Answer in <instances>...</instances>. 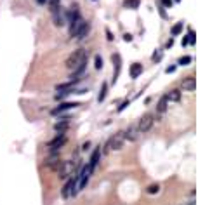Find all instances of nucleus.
I'll list each match as a JSON object with an SVG mask.
<instances>
[{
    "instance_id": "f257e3e1",
    "label": "nucleus",
    "mask_w": 198,
    "mask_h": 205,
    "mask_svg": "<svg viewBox=\"0 0 198 205\" xmlns=\"http://www.w3.org/2000/svg\"><path fill=\"white\" fill-rule=\"evenodd\" d=\"M78 177L73 174L69 176V179L66 181V184H64V188H63V191H61V196L63 198H69V196H75L77 193H78Z\"/></svg>"
},
{
    "instance_id": "f03ea898",
    "label": "nucleus",
    "mask_w": 198,
    "mask_h": 205,
    "mask_svg": "<svg viewBox=\"0 0 198 205\" xmlns=\"http://www.w3.org/2000/svg\"><path fill=\"white\" fill-rule=\"evenodd\" d=\"M123 132H118L115 134L113 137H109L108 143L104 144V151L103 153H108L109 150H122V146H123Z\"/></svg>"
},
{
    "instance_id": "7ed1b4c3",
    "label": "nucleus",
    "mask_w": 198,
    "mask_h": 205,
    "mask_svg": "<svg viewBox=\"0 0 198 205\" xmlns=\"http://www.w3.org/2000/svg\"><path fill=\"white\" fill-rule=\"evenodd\" d=\"M66 141H68L66 134H64V132H58V136H56L52 141L47 143V148H49V151H59L61 148L66 144Z\"/></svg>"
},
{
    "instance_id": "20e7f679",
    "label": "nucleus",
    "mask_w": 198,
    "mask_h": 205,
    "mask_svg": "<svg viewBox=\"0 0 198 205\" xmlns=\"http://www.w3.org/2000/svg\"><path fill=\"white\" fill-rule=\"evenodd\" d=\"M155 117L151 115V113H146L141 120H139V123L136 125L137 127V131H139V134H144V132H148L149 129L153 127V123H155V120H153Z\"/></svg>"
},
{
    "instance_id": "39448f33",
    "label": "nucleus",
    "mask_w": 198,
    "mask_h": 205,
    "mask_svg": "<svg viewBox=\"0 0 198 205\" xmlns=\"http://www.w3.org/2000/svg\"><path fill=\"white\" fill-rule=\"evenodd\" d=\"M75 167H77V162H61V167L58 169V172H59V179H66L69 176H73L75 172Z\"/></svg>"
},
{
    "instance_id": "423d86ee",
    "label": "nucleus",
    "mask_w": 198,
    "mask_h": 205,
    "mask_svg": "<svg viewBox=\"0 0 198 205\" xmlns=\"http://www.w3.org/2000/svg\"><path fill=\"white\" fill-rule=\"evenodd\" d=\"M92 172H94V170L90 169L89 165H85V167L80 170V174L77 176V177H78V184H77V186H78V191H80V190H83V188L87 186V183H89V179H90V176H92Z\"/></svg>"
},
{
    "instance_id": "0eeeda50",
    "label": "nucleus",
    "mask_w": 198,
    "mask_h": 205,
    "mask_svg": "<svg viewBox=\"0 0 198 205\" xmlns=\"http://www.w3.org/2000/svg\"><path fill=\"white\" fill-rule=\"evenodd\" d=\"M45 167H49L52 170H58L61 167V158H59V151H50L49 156L45 158V162H44Z\"/></svg>"
},
{
    "instance_id": "6e6552de",
    "label": "nucleus",
    "mask_w": 198,
    "mask_h": 205,
    "mask_svg": "<svg viewBox=\"0 0 198 205\" xmlns=\"http://www.w3.org/2000/svg\"><path fill=\"white\" fill-rule=\"evenodd\" d=\"M52 18H54V24H56V26H64V24H66V12H64V10H63V7H58V9H54L52 10Z\"/></svg>"
},
{
    "instance_id": "1a4fd4ad",
    "label": "nucleus",
    "mask_w": 198,
    "mask_h": 205,
    "mask_svg": "<svg viewBox=\"0 0 198 205\" xmlns=\"http://www.w3.org/2000/svg\"><path fill=\"white\" fill-rule=\"evenodd\" d=\"M111 61H113V68H115V72H113V82H117V78H118V75H120V70H122V56L120 54H113Z\"/></svg>"
},
{
    "instance_id": "9d476101",
    "label": "nucleus",
    "mask_w": 198,
    "mask_h": 205,
    "mask_svg": "<svg viewBox=\"0 0 198 205\" xmlns=\"http://www.w3.org/2000/svg\"><path fill=\"white\" fill-rule=\"evenodd\" d=\"M77 106H80V102H61L59 106H56L54 110H52V115L56 117V115H61L63 111H66V110H71V108H77Z\"/></svg>"
},
{
    "instance_id": "9b49d317",
    "label": "nucleus",
    "mask_w": 198,
    "mask_h": 205,
    "mask_svg": "<svg viewBox=\"0 0 198 205\" xmlns=\"http://www.w3.org/2000/svg\"><path fill=\"white\" fill-rule=\"evenodd\" d=\"M83 23H85V21L82 19V16L69 23V37H71V38H75V35L78 33V30L82 28V24H83Z\"/></svg>"
},
{
    "instance_id": "f8f14e48",
    "label": "nucleus",
    "mask_w": 198,
    "mask_h": 205,
    "mask_svg": "<svg viewBox=\"0 0 198 205\" xmlns=\"http://www.w3.org/2000/svg\"><path fill=\"white\" fill-rule=\"evenodd\" d=\"M182 89L184 91H188V92H193L195 89H197V80H195V77H186V78H182Z\"/></svg>"
},
{
    "instance_id": "ddd939ff",
    "label": "nucleus",
    "mask_w": 198,
    "mask_h": 205,
    "mask_svg": "<svg viewBox=\"0 0 198 205\" xmlns=\"http://www.w3.org/2000/svg\"><path fill=\"white\" fill-rule=\"evenodd\" d=\"M99 158H101V146H98L94 151H92V155H90V160H89V167L94 170L96 167H98L99 164Z\"/></svg>"
},
{
    "instance_id": "4468645a",
    "label": "nucleus",
    "mask_w": 198,
    "mask_h": 205,
    "mask_svg": "<svg viewBox=\"0 0 198 205\" xmlns=\"http://www.w3.org/2000/svg\"><path fill=\"white\" fill-rule=\"evenodd\" d=\"M137 134H139L137 127H136V125H130L129 129L123 132V139H127V141H136V139H137Z\"/></svg>"
},
{
    "instance_id": "2eb2a0df",
    "label": "nucleus",
    "mask_w": 198,
    "mask_h": 205,
    "mask_svg": "<svg viewBox=\"0 0 198 205\" xmlns=\"http://www.w3.org/2000/svg\"><path fill=\"white\" fill-rule=\"evenodd\" d=\"M68 125H69V117H61L59 122L54 125V131L56 132H64L68 129Z\"/></svg>"
},
{
    "instance_id": "dca6fc26",
    "label": "nucleus",
    "mask_w": 198,
    "mask_h": 205,
    "mask_svg": "<svg viewBox=\"0 0 198 205\" xmlns=\"http://www.w3.org/2000/svg\"><path fill=\"white\" fill-rule=\"evenodd\" d=\"M77 18H80V10L77 5H73V7L66 12V23H71V21H75Z\"/></svg>"
},
{
    "instance_id": "f3484780",
    "label": "nucleus",
    "mask_w": 198,
    "mask_h": 205,
    "mask_svg": "<svg viewBox=\"0 0 198 205\" xmlns=\"http://www.w3.org/2000/svg\"><path fill=\"white\" fill-rule=\"evenodd\" d=\"M89 31H90V24H89V23H87V21H85V23L82 24V28H80V30H78V33L75 35V38H77V40H82V38H85Z\"/></svg>"
},
{
    "instance_id": "a211bd4d",
    "label": "nucleus",
    "mask_w": 198,
    "mask_h": 205,
    "mask_svg": "<svg viewBox=\"0 0 198 205\" xmlns=\"http://www.w3.org/2000/svg\"><path fill=\"white\" fill-rule=\"evenodd\" d=\"M167 106H168V99H167V96H163V97H160L158 104H157V111L158 113H165L167 111Z\"/></svg>"
},
{
    "instance_id": "6ab92c4d",
    "label": "nucleus",
    "mask_w": 198,
    "mask_h": 205,
    "mask_svg": "<svg viewBox=\"0 0 198 205\" xmlns=\"http://www.w3.org/2000/svg\"><path fill=\"white\" fill-rule=\"evenodd\" d=\"M141 73H143V64H139V63H134V64L130 66V77H132V78H137Z\"/></svg>"
},
{
    "instance_id": "aec40b11",
    "label": "nucleus",
    "mask_w": 198,
    "mask_h": 205,
    "mask_svg": "<svg viewBox=\"0 0 198 205\" xmlns=\"http://www.w3.org/2000/svg\"><path fill=\"white\" fill-rule=\"evenodd\" d=\"M106 94H108V83L104 82L103 85H101V91H99V96H98V101L103 102L104 99H106Z\"/></svg>"
},
{
    "instance_id": "412c9836",
    "label": "nucleus",
    "mask_w": 198,
    "mask_h": 205,
    "mask_svg": "<svg viewBox=\"0 0 198 205\" xmlns=\"http://www.w3.org/2000/svg\"><path fill=\"white\" fill-rule=\"evenodd\" d=\"M167 99L168 101H174V102H179L181 101V92L174 89V91H170V92L167 94Z\"/></svg>"
},
{
    "instance_id": "4be33fe9",
    "label": "nucleus",
    "mask_w": 198,
    "mask_h": 205,
    "mask_svg": "<svg viewBox=\"0 0 198 205\" xmlns=\"http://www.w3.org/2000/svg\"><path fill=\"white\" fill-rule=\"evenodd\" d=\"M139 4H141V0H125V2H123V7H125V9H137Z\"/></svg>"
},
{
    "instance_id": "5701e85b",
    "label": "nucleus",
    "mask_w": 198,
    "mask_h": 205,
    "mask_svg": "<svg viewBox=\"0 0 198 205\" xmlns=\"http://www.w3.org/2000/svg\"><path fill=\"white\" fill-rule=\"evenodd\" d=\"M158 191H160V186L158 184H149L148 188H146V193H148V195H157Z\"/></svg>"
},
{
    "instance_id": "b1692460",
    "label": "nucleus",
    "mask_w": 198,
    "mask_h": 205,
    "mask_svg": "<svg viewBox=\"0 0 198 205\" xmlns=\"http://www.w3.org/2000/svg\"><path fill=\"white\" fill-rule=\"evenodd\" d=\"M162 58H163V51H162V49H157V51L153 52V56H151V59H153L155 63L162 61Z\"/></svg>"
},
{
    "instance_id": "393cba45",
    "label": "nucleus",
    "mask_w": 198,
    "mask_h": 205,
    "mask_svg": "<svg viewBox=\"0 0 198 205\" xmlns=\"http://www.w3.org/2000/svg\"><path fill=\"white\" fill-rule=\"evenodd\" d=\"M191 61H193V58H189V56H182V58H179L177 64L179 66H188Z\"/></svg>"
},
{
    "instance_id": "a878e982",
    "label": "nucleus",
    "mask_w": 198,
    "mask_h": 205,
    "mask_svg": "<svg viewBox=\"0 0 198 205\" xmlns=\"http://www.w3.org/2000/svg\"><path fill=\"white\" fill-rule=\"evenodd\" d=\"M94 68H96V70H101V68H103V58H101V56H96V59H94Z\"/></svg>"
},
{
    "instance_id": "bb28decb",
    "label": "nucleus",
    "mask_w": 198,
    "mask_h": 205,
    "mask_svg": "<svg viewBox=\"0 0 198 205\" xmlns=\"http://www.w3.org/2000/svg\"><path fill=\"white\" fill-rule=\"evenodd\" d=\"M182 26H184V23H177V24L172 28V35H179V33L182 31Z\"/></svg>"
},
{
    "instance_id": "cd10ccee",
    "label": "nucleus",
    "mask_w": 198,
    "mask_h": 205,
    "mask_svg": "<svg viewBox=\"0 0 198 205\" xmlns=\"http://www.w3.org/2000/svg\"><path fill=\"white\" fill-rule=\"evenodd\" d=\"M189 44H191V45L197 44V37H195V31L193 30H189Z\"/></svg>"
},
{
    "instance_id": "c85d7f7f",
    "label": "nucleus",
    "mask_w": 198,
    "mask_h": 205,
    "mask_svg": "<svg viewBox=\"0 0 198 205\" xmlns=\"http://www.w3.org/2000/svg\"><path fill=\"white\" fill-rule=\"evenodd\" d=\"M160 2H162V5H163V7H168V9L174 5V0H160Z\"/></svg>"
},
{
    "instance_id": "c756f323",
    "label": "nucleus",
    "mask_w": 198,
    "mask_h": 205,
    "mask_svg": "<svg viewBox=\"0 0 198 205\" xmlns=\"http://www.w3.org/2000/svg\"><path fill=\"white\" fill-rule=\"evenodd\" d=\"M127 106H129V101H123V102H122V104L118 106V110H117V111H118V113H122L123 110H125V108H127Z\"/></svg>"
},
{
    "instance_id": "7c9ffc66",
    "label": "nucleus",
    "mask_w": 198,
    "mask_h": 205,
    "mask_svg": "<svg viewBox=\"0 0 198 205\" xmlns=\"http://www.w3.org/2000/svg\"><path fill=\"white\" fill-rule=\"evenodd\" d=\"M181 44H182V47H186V45L189 44V35H186V37H182V42H181Z\"/></svg>"
},
{
    "instance_id": "2f4dec72",
    "label": "nucleus",
    "mask_w": 198,
    "mask_h": 205,
    "mask_svg": "<svg viewBox=\"0 0 198 205\" xmlns=\"http://www.w3.org/2000/svg\"><path fill=\"white\" fill-rule=\"evenodd\" d=\"M176 68H177V66H176V64H172V66H167V70H165V72H167V73H174V72H176Z\"/></svg>"
},
{
    "instance_id": "473e14b6",
    "label": "nucleus",
    "mask_w": 198,
    "mask_h": 205,
    "mask_svg": "<svg viewBox=\"0 0 198 205\" xmlns=\"http://www.w3.org/2000/svg\"><path fill=\"white\" fill-rule=\"evenodd\" d=\"M123 40L125 42H132V35H130V33H125V35H123Z\"/></svg>"
},
{
    "instance_id": "72a5a7b5",
    "label": "nucleus",
    "mask_w": 198,
    "mask_h": 205,
    "mask_svg": "<svg viewBox=\"0 0 198 205\" xmlns=\"http://www.w3.org/2000/svg\"><path fill=\"white\" fill-rule=\"evenodd\" d=\"M172 45H174V38H170V40L167 42V47H168V49H170V47H172Z\"/></svg>"
},
{
    "instance_id": "f704fd0d",
    "label": "nucleus",
    "mask_w": 198,
    "mask_h": 205,
    "mask_svg": "<svg viewBox=\"0 0 198 205\" xmlns=\"http://www.w3.org/2000/svg\"><path fill=\"white\" fill-rule=\"evenodd\" d=\"M106 35H108V40H113V35H111V31L106 30Z\"/></svg>"
},
{
    "instance_id": "c9c22d12",
    "label": "nucleus",
    "mask_w": 198,
    "mask_h": 205,
    "mask_svg": "<svg viewBox=\"0 0 198 205\" xmlns=\"http://www.w3.org/2000/svg\"><path fill=\"white\" fill-rule=\"evenodd\" d=\"M89 146H90V143H89V141H87V143H83V146H82V150H87Z\"/></svg>"
},
{
    "instance_id": "e433bc0d",
    "label": "nucleus",
    "mask_w": 198,
    "mask_h": 205,
    "mask_svg": "<svg viewBox=\"0 0 198 205\" xmlns=\"http://www.w3.org/2000/svg\"><path fill=\"white\" fill-rule=\"evenodd\" d=\"M160 14H162V18H167V14H165V10H163V7L160 9Z\"/></svg>"
},
{
    "instance_id": "4c0bfd02",
    "label": "nucleus",
    "mask_w": 198,
    "mask_h": 205,
    "mask_svg": "<svg viewBox=\"0 0 198 205\" xmlns=\"http://www.w3.org/2000/svg\"><path fill=\"white\" fill-rule=\"evenodd\" d=\"M37 4H40V5H45V4H47V0H37Z\"/></svg>"
},
{
    "instance_id": "58836bf2",
    "label": "nucleus",
    "mask_w": 198,
    "mask_h": 205,
    "mask_svg": "<svg viewBox=\"0 0 198 205\" xmlns=\"http://www.w3.org/2000/svg\"><path fill=\"white\" fill-rule=\"evenodd\" d=\"M174 2H181V0H174Z\"/></svg>"
},
{
    "instance_id": "ea45409f",
    "label": "nucleus",
    "mask_w": 198,
    "mask_h": 205,
    "mask_svg": "<svg viewBox=\"0 0 198 205\" xmlns=\"http://www.w3.org/2000/svg\"><path fill=\"white\" fill-rule=\"evenodd\" d=\"M94 2H96V0H94Z\"/></svg>"
}]
</instances>
